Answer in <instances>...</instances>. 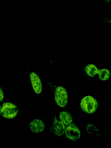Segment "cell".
Wrapping results in <instances>:
<instances>
[{
    "mask_svg": "<svg viewBox=\"0 0 111 148\" xmlns=\"http://www.w3.org/2000/svg\"><path fill=\"white\" fill-rule=\"evenodd\" d=\"M80 104L83 110L88 114L95 112L98 106V102L95 99L90 96L84 97L82 99Z\"/></svg>",
    "mask_w": 111,
    "mask_h": 148,
    "instance_id": "6da1fadb",
    "label": "cell"
},
{
    "mask_svg": "<svg viewBox=\"0 0 111 148\" xmlns=\"http://www.w3.org/2000/svg\"><path fill=\"white\" fill-rule=\"evenodd\" d=\"M18 112L17 107L11 103H4L1 106V115L5 118H13L16 115Z\"/></svg>",
    "mask_w": 111,
    "mask_h": 148,
    "instance_id": "7a4b0ae2",
    "label": "cell"
},
{
    "mask_svg": "<svg viewBox=\"0 0 111 148\" xmlns=\"http://www.w3.org/2000/svg\"><path fill=\"white\" fill-rule=\"evenodd\" d=\"M55 99L57 105L61 107L65 106L68 101L67 92L64 88L62 86L58 87L55 91Z\"/></svg>",
    "mask_w": 111,
    "mask_h": 148,
    "instance_id": "3957f363",
    "label": "cell"
},
{
    "mask_svg": "<svg viewBox=\"0 0 111 148\" xmlns=\"http://www.w3.org/2000/svg\"><path fill=\"white\" fill-rule=\"evenodd\" d=\"M28 69L29 75L33 89L36 94L40 93L42 90V85L38 75Z\"/></svg>",
    "mask_w": 111,
    "mask_h": 148,
    "instance_id": "277c9868",
    "label": "cell"
},
{
    "mask_svg": "<svg viewBox=\"0 0 111 148\" xmlns=\"http://www.w3.org/2000/svg\"><path fill=\"white\" fill-rule=\"evenodd\" d=\"M65 132L68 138L74 141L78 139L81 136V132L79 129L74 123L71 124L66 127Z\"/></svg>",
    "mask_w": 111,
    "mask_h": 148,
    "instance_id": "5b68a950",
    "label": "cell"
},
{
    "mask_svg": "<svg viewBox=\"0 0 111 148\" xmlns=\"http://www.w3.org/2000/svg\"><path fill=\"white\" fill-rule=\"evenodd\" d=\"M30 130L33 133H39L42 132L45 129V125L43 122L38 119L32 121L29 123Z\"/></svg>",
    "mask_w": 111,
    "mask_h": 148,
    "instance_id": "8992f818",
    "label": "cell"
},
{
    "mask_svg": "<svg viewBox=\"0 0 111 148\" xmlns=\"http://www.w3.org/2000/svg\"><path fill=\"white\" fill-rule=\"evenodd\" d=\"M53 128L55 134L58 136H62L64 134L65 130V126L61 121L55 118L53 123Z\"/></svg>",
    "mask_w": 111,
    "mask_h": 148,
    "instance_id": "52a82bcc",
    "label": "cell"
},
{
    "mask_svg": "<svg viewBox=\"0 0 111 148\" xmlns=\"http://www.w3.org/2000/svg\"><path fill=\"white\" fill-rule=\"evenodd\" d=\"M59 116L62 122L66 126L70 125L73 121L72 116L67 112L62 111L60 112Z\"/></svg>",
    "mask_w": 111,
    "mask_h": 148,
    "instance_id": "ba28073f",
    "label": "cell"
},
{
    "mask_svg": "<svg viewBox=\"0 0 111 148\" xmlns=\"http://www.w3.org/2000/svg\"><path fill=\"white\" fill-rule=\"evenodd\" d=\"M85 71L90 77H92L98 73L99 70L94 65L90 64L88 65L85 68Z\"/></svg>",
    "mask_w": 111,
    "mask_h": 148,
    "instance_id": "9c48e42d",
    "label": "cell"
},
{
    "mask_svg": "<svg viewBox=\"0 0 111 148\" xmlns=\"http://www.w3.org/2000/svg\"><path fill=\"white\" fill-rule=\"evenodd\" d=\"M98 74L99 78L102 80L104 81L108 79L110 76L109 70L104 69L99 71Z\"/></svg>",
    "mask_w": 111,
    "mask_h": 148,
    "instance_id": "30bf717a",
    "label": "cell"
},
{
    "mask_svg": "<svg viewBox=\"0 0 111 148\" xmlns=\"http://www.w3.org/2000/svg\"><path fill=\"white\" fill-rule=\"evenodd\" d=\"M4 98V94L3 88L0 87V101H2Z\"/></svg>",
    "mask_w": 111,
    "mask_h": 148,
    "instance_id": "8fae6325",
    "label": "cell"
},
{
    "mask_svg": "<svg viewBox=\"0 0 111 148\" xmlns=\"http://www.w3.org/2000/svg\"><path fill=\"white\" fill-rule=\"evenodd\" d=\"M1 106L0 105V116L1 115Z\"/></svg>",
    "mask_w": 111,
    "mask_h": 148,
    "instance_id": "7c38bea8",
    "label": "cell"
},
{
    "mask_svg": "<svg viewBox=\"0 0 111 148\" xmlns=\"http://www.w3.org/2000/svg\"><path fill=\"white\" fill-rule=\"evenodd\" d=\"M23 1H24L25 0H22Z\"/></svg>",
    "mask_w": 111,
    "mask_h": 148,
    "instance_id": "4fadbf2b",
    "label": "cell"
},
{
    "mask_svg": "<svg viewBox=\"0 0 111 148\" xmlns=\"http://www.w3.org/2000/svg\"><path fill=\"white\" fill-rule=\"evenodd\" d=\"M12 0V1H14V0Z\"/></svg>",
    "mask_w": 111,
    "mask_h": 148,
    "instance_id": "5bb4252c",
    "label": "cell"
},
{
    "mask_svg": "<svg viewBox=\"0 0 111 148\" xmlns=\"http://www.w3.org/2000/svg\"><path fill=\"white\" fill-rule=\"evenodd\" d=\"M107 0L109 1V0Z\"/></svg>",
    "mask_w": 111,
    "mask_h": 148,
    "instance_id": "9a60e30c",
    "label": "cell"
}]
</instances>
